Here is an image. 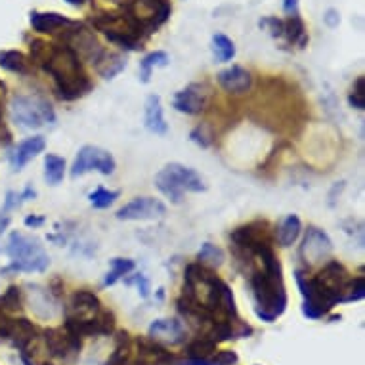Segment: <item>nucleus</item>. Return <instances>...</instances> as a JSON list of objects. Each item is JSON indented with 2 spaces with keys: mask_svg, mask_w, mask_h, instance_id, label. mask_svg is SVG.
<instances>
[{
  "mask_svg": "<svg viewBox=\"0 0 365 365\" xmlns=\"http://www.w3.org/2000/svg\"><path fill=\"white\" fill-rule=\"evenodd\" d=\"M348 270L337 260H327L318 276L308 277L304 270H296L295 279L302 295V314L308 320H321L339 302H356L365 296V279H350Z\"/></svg>",
  "mask_w": 365,
  "mask_h": 365,
  "instance_id": "nucleus-1",
  "label": "nucleus"
},
{
  "mask_svg": "<svg viewBox=\"0 0 365 365\" xmlns=\"http://www.w3.org/2000/svg\"><path fill=\"white\" fill-rule=\"evenodd\" d=\"M237 258L249 266V289L258 320L274 323L287 310V291L283 283L282 264L272 249V241H264L255 249L239 253Z\"/></svg>",
  "mask_w": 365,
  "mask_h": 365,
  "instance_id": "nucleus-2",
  "label": "nucleus"
},
{
  "mask_svg": "<svg viewBox=\"0 0 365 365\" xmlns=\"http://www.w3.org/2000/svg\"><path fill=\"white\" fill-rule=\"evenodd\" d=\"M31 59L35 64L42 65V69L54 79L62 100L73 102L92 90V83L81 64V58L67 42L48 45L37 40L31 45Z\"/></svg>",
  "mask_w": 365,
  "mask_h": 365,
  "instance_id": "nucleus-3",
  "label": "nucleus"
},
{
  "mask_svg": "<svg viewBox=\"0 0 365 365\" xmlns=\"http://www.w3.org/2000/svg\"><path fill=\"white\" fill-rule=\"evenodd\" d=\"M64 327L81 339L108 337L115 331V315L103 310L102 302L90 291H77L65 308Z\"/></svg>",
  "mask_w": 365,
  "mask_h": 365,
  "instance_id": "nucleus-4",
  "label": "nucleus"
},
{
  "mask_svg": "<svg viewBox=\"0 0 365 365\" xmlns=\"http://www.w3.org/2000/svg\"><path fill=\"white\" fill-rule=\"evenodd\" d=\"M103 365H178V358L157 340L146 337L130 339L127 331H119L115 350Z\"/></svg>",
  "mask_w": 365,
  "mask_h": 365,
  "instance_id": "nucleus-5",
  "label": "nucleus"
},
{
  "mask_svg": "<svg viewBox=\"0 0 365 365\" xmlns=\"http://www.w3.org/2000/svg\"><path fill=\"white\" fill-rule=\"evenodd\" d=\"M155 186L176 205L182 203L186 192L201 193L207 190L205 180L201 178V174L180 163H170L165 168H161L155 176Z\"/></svg>",
  "mask_w": 365,
  "mask_h": 365,
  "instance_id": "nucleus-6",
  "label": "nucleus"
},
{
  "mask_svg": "<svg viewBox=\"0 0 365 365\" xmlns=\"http://www.w3.org/2000/svg\"><path fill=\"white\" fill-rule=\"evenodd\" d=\"M8 257L12 258V272H45L50 266V257L37 237H27L13 231L8 243Z\"/></svg>",
  "mask_w": 365,
  "mask_h": 365,
  "instance_id": "nucleus-7",
  "label": "nucleus"
},
{
  "mask_svg": "<svg viewBox=\"0 0 365 365\" xmlns=\"http://www.w3.org/2000/svg\"><path fill=\"white\" fill-rule=\"evenodd\" d=\"M124 10V16L140 33L157 31L170 16L167 0H130Z\"/></svg>",
  "mask_w": 365,
  "mask_h": 365,
  "instance_id": "nucleus-8",
  "label": "nucleus"
},
{
  "mask_svg": "<svg viewBox=\"0 0 365 365\" xmlns=\"http://www.w3.org/2000/svg\"><path fill=\"white\" fill-rule=\"evenodd\" d=\"M13 121L27 129H40L56 121V113L46 100L37 96H16L12 102Z\"/></svg>",
  "mask_w": 365,
  "mask_h": 365,
  "instance_id": "nucleus-9",
  "label": "nucleus"
},
{
  "mask_svg": "<svg viewBox=\"0 0 365 365\" xmlns=\"http://www.w3.org/2000/svg\"><path fill=\"white\" fill-rule=\"evenodd\" d=\"M98 31H102L111 42H115L127 50H138L141 48V33L136 29L127 16H113L103 13L92 20Z\"/></svg>",
  "mask_w": 365,
  "mask_h": 365,
  "instance_id": "nucleus-10",
  "label": "nucleus"
},
{
  "mask_svg": "<svg viewBox=\"0 0 365 365\" xmlns=\"http://www.w3.org/2000/svg\"><path fill=\"white\" fill-rule=\"evenodd\" d=\"M90 170H98V173L113 174L115 170V159L113 155L105 151L102 148H96V146H84L79 151L77 159L71 167V176L77 178V176H83V174L90 173Z\"/></svg>",
  "mask_w": 365,
  "mask_h": 365,
  "instance_id": "nucleus-11",
  "label": "nucleus"
},
{
  "mask_svg": "<svg viewBox=\"0 0 365 365\" xmlns=\"http://www.w3.org/2000/svg\"><path fill=\"white\" fill-rule=\"evenodd\" d=\"M45 342L50 356L64 361H73L81 354L83 339L67 331L65 327H52L45 331Z\"/></svg>",
  "mask_w": 365,
  "mask_h": 365,
  "instance_id": "nucleus-12",
  "label": "nucleus"
},
{
  "mask_svg": "<svg viewBox=\"0 0 365 365\" xmlns=\"http://www.w3.org/2000/svg\"><path fill=\"white\" fill-rule=\"evenodd\" d=\"M333 253V243L327 236L325 231H321L320 228H308L304 243L301 247V258L308 266H314L318 262H327L331 258Z\"/></svg>",
  "mask_w": 365,
  "mask_h": 365,
  "instance_id": "nucleus-13",
  "label": "nucleus"
},
{
  "mask_svg": "<svg viewBox=\"0 0 365 365\" xmlns=\"http://www.w3.org/2000/svg\"><path fill=\"white\" fill-rule=\"evenodd\" d=\"M209 100H211V92H207L205 84L193 83L174 94L173 105L176 111H180V113L199 115V113H203L207 109Z\"/></svg>",
  "mask_w": 365,
  "mask_h": 365,
  "instance_id": "nucleus-14",
  "label": "nucleus"
},
{
  "mask_svg": "<svg viewBox=\"0 0 365 365\" xmlns=\"http://www.w3.org/2000/svg\"><path fill=\"white\" fill-rule=\"evenodd\" d=\"M167 214V207L159 199L153 197H136L129 205L117 211L119 220H153Z\"/></svg>",
  "mask_w": 365,
  "mask_h": 365,
  "instance_id": "nucleus-15",
  "label": "nucleus"
},
{
  "mask_svg": "<svg viewBox=\"0 0 365 365\" xmlns=\"http://www.w3.org/2000/svg\"><path fill=\"white\" fill-rule=\"evenodd\" d=\"M262 23L274 25L272 29H270L274 37H285V39L291 42V45L301 46V48L306 46L308 35H306V29H304V23H302V20L299 18V13H295V16H289V20H285V21L270 18V20H264Z\"/></svg>",
  "mask_w": 365,
  "mask_h": 365,
  "instance_id": "nucleus-16",
  "label": "nucleus"
},
{
  "mask_svg": "<svg viewBox=\"0 0 365 365\" xmlns=\"http://www.w3.org/2000/svg\"><path fill=\"white\" fill-rule=\"evenodd\" d=\"M149 339L161 344H182L186 340V327L178 320H157L149 325Z\"/></svg>",
  "mask_w": 365,
  "mask_h": 365,
  "instance_id": "nucleus-17",
  "label": "nucleus"
},
{
  "mask_svg": "<svg viewBox=\"0 0 365 365\" xmlns=\"http://www.w3.org/2000/svg\"><path fill=\"white\" fill-rule=\"evenodd\" d=\"M216 79L220 86L230 94H245V92H249L250 84H253L249 71L239 65H231L228 69L220 71Z\"/></svg>",
  "mask_w": 365,
  "mask_h": 365,
  "instance_id": "nucleus-18",
  "label": "nucleus"
},
{
  "mask_svg": "<svg viewBox=\"0 0 365 365\" xmlns=\"http://www.w3.org/2000/svg\"><path fill=\"white\" fill-rule=\"evenodd\" d=\"M45 148H46V140L42 138V136H33V138H27L25 141H21L12 155L13 168H16V170H21L29 161L35 159L39 153H42Z\"/></svg>",
  "mask_w": 365,
  "mask_h": 365,
  "instance_id": "nucleus-19",
  "label": "nucleus"
},
{
  "mask_svg": "<svg viewBox=\"0 0 365 365\" xmlns=\"http://www.w3.org/2000/svg\"><path fill=\"white\" fill-rule=\"evenodd\" d=\"M31 25L35 31L39 33H56L59 29H65V27L77 25V21L67 20L65 16L56 12H33L31 13Z\"/></svg>",
  "mask_w": 365,
  "mask_h": 365,
  "instance_id": "nucleus-20",
  "label": "nucleus"
},
{
  "mask_svg": "<svg viewBox=\"0 0 365 365\" xmlns=\"http://www.w3.org/2000/svg\"><path fill=\"white\" fill-rule=\"evenodd\" d=\"M146 129L153 134L165 136L168 132V124L163 115V108H161V98L151 94L146 100Z\"/></svg>",
  "mask_w": 365,
  "mask_h": 365,
  "instance_id": "nucleus-21",
  "label": "nucleus"
},
{
  "mask_svg": "<svg viewBox=\"0 0 365 365\" xmlns=\"http://www.w3.org/2000/svg\"><path fill=\"white\" fill-rule=\"evenodd\" d=\"M301 231H302L301 218L296 216V214H289V216L282 222V226H279V231H277V241H279L282 247H291V245L295 243L296 239H299Z\"/></svg>",
  "mask_w": 365,
  "mask_h": 365,
  "instance_id": "nucleus-22",
  "label": "nucleus"
},
{
  "mask_svg": "<svg viewBox=\"0 0 365 365\" xmlns=\"http://www.w3.org/2000/svg\"><path fill=\"white\" fill-rule=\"evenodd\" d=\"M65 176V159L58 155L48 153L45 157V178L50 186H58Z\"/></svg>",
  "mask_w": 365,
  "mask_h": 365,
  "instance_id": "nucleus-23",
  "label": "nucleus"
},
{
  "mask_svg": "<svg viewBox=\"0 0 365 365\" xmlns=\"http://www.w3.org/2000/svg\"><path fill=\"white\" fill-rule=\"evenodd\" d=\"M0 65L4 69L12 71V73H20V75H27L29 73V62L27 58L18 50H6L0 52Z\"/></svg>",
  "mask_w": 365,
  "mask_h": 365,
  "instance_id": "nucleus-24",
  "label": "nucleus"
},
{
  "mask_svg": "<svg viewBox=\"0 0 365 365\" xmlns=\"http://www.w3.org/2000/svg\"><path fill=\"white\" fill-rule=\"evenodd\" d=\"M212 54H214V59H216L218 64H226V62H230L236 56V46L226 35L216 33L212 37Z\"/></svg>",
  "mask_w": 365,
  "mask_h": 365,
  "instance_id": "nucleus-25",
  "label": "nucleus"
},
{
  "mask_svg": "<svg viewBox=\"0 0 365 365\" xmlns=\"http://www.w3.org/2000/svg\"><path fill=\"white\" fill-rule=\"evenodd\" d=\"M124 65L127 62L121 54H103V58L96 64V69L103 79H113L117 73L124 69Z\"/></svg>",
  "mask_w": 365,
  "mask_h": 365,
  "instance_id": "nucleus-26",
  "label": "nucleus"
},
{
  "mask_svg": "<svg viewBox=\"0 0 365 365\" xmlns=\"http://www.w3.org/2000/svg\"><path fill=\"white\" fill-rule=\"evenodd\" d=\"M170 58H168L167 52L163 50H157V52H151L148 54L146 58L141 59V83H149V77H151V71L153 67H167Z\"/></svg>",
  "mask_w": 365,
  "mask_h": 365,
  "instance_id": "nucleus-27",
  "label": "nucleus"
},
{
  "mask_svg": "<svg viewBox=\"0 0 365 365\" xmlns=\"http://www.w3.org/2000/svg\"><path fill=\"white\" fill-rule=\"evenodd\" d=\"M197 260L201 264H205L209 268H220L226 260L224 250L212 243H203V247L199 249Z\"/></svg>",
  "mask_w": 365,
  "mask_h": 365,
  "instance_id": "nucleus-28",
  "label": "nucleus"
},
{
  "mask_svg": "<svg viewBox=\"0 0 365 365\" xmlns=\"http://www.w3.org/2000/svg\"><path fill=\"white\" fill-rule=\"evenodd\" d=\"M111 270L108 272V276L103 279V287H109V285H115L122 276H127L129 272L134 270V262L129 260V258H113L111 262H109Z\"/></svg>",
  "mask_w": 365,
  "mask_h": 365,
  "instance_id": "nucleus-29",
  "label": "nucleus"
},
{
  "mask_svg": "<svg viewBox=\"0 0 365 365\" xmlns=\"http://www.w3.org/2000/svg\"><path fill=\"white\" fill-rule=\"evenodd\" d=\"M119 195H121L119 192H109L105 187H98L96 192L90 193L88 199L94 209H108V207H111L115 203V199L119 197Z\"/></svg>",
  "mask_w": 365,
  "mask_h": 365,
  "instance_id": "nucleus-30",
  "label": "nucleus"
},
{
  "mask_svg": "<svg viewBox=\"0 0 365 365\" xmlns=\"http://www.w3.org/2000/svg\"><path fill=\"white\" fill-rule=\"evenodd\" d=\"M0 308H4V310H20L21 308V291L20 287H12L8 289L4 295L0 296Z\"/></svg>",
  "mask_w": 365,
  "mask_h": 365,
  "instance_id": "nucleus-31",
  "label": "nucleus"
},
{
  "mask_svg": "<svg viewBox=\"0 0 365 365\" xmlns=\"http://www.w3.org/2000/svg\"><path fill=\"white\" fill-rule=\"evenodd\" d=\"M348 102H350L352 108L359 109V111L365 109V81H364V77L356 79L352 92H350V96H348Z\"/></svg>",
  "mask_w": 365,
  "mask_h": 365,
  "instance_id": "nucleus-32",
  "label": "nucleus"
},
{
  "mask_svg": "<svg viewBox=\"0 0 365 365\" xmlns=\"http://www.w3.org/2000/svg\"><path fill=\"white\" fill-rule=\"evenodd\" d=\"M129 285H132V283H136L138 285V289L141 291V296L146 299V296L149 295V282H148V277L146 276H141V274H138V276L134 277V279H129Z\"/></svg>",
  "mask_w": 365,
  "mask_h": 365,
  "instance_id": "nucleus-33",
  "label": "nucleus"
},
{
  "mask_svg": "<svg viewBox=\"0 0 365 365\" xmlns=\"http://www.w3.org/2000/svg\"><path fill=\"white\" fill-rule=\"evenodd\" d=\"M283 12L289 13V16L299 13V0H285L283 2Z\"/></svg>",
  "mask_w": 365,
  "mask_h": 365,
  "instance_id": "nucleus-34",
  "label": "nucleus"
},
{
  "mask_svg": "<svg viewBox=\"0 0 365 365\" xmlns=\"http://www.w3.org/2000/svg\"><path fill=\"white\" fill-rule=\"evenodd\" d=\"M10 318H6V314L2 312V308H0V337H6L8 335V329H10Z\"/></svg>",
  "mask_w": 365,
  "mask_h": 365,
  "instance_id": "nucleus-35",
  "label": "nucleus"
},
{
  "mask_svg": "<svg viewBox=\"0 0 365 365\" xmlns=\"http://www.w3.org/2000/svg\"><path fill=\"white\" fill-rule=\"evenodd\" d=\"M325 21H327V25L329 27H337L339 25V16H337V12L335 10H329L325 16Z\"/></svg>",
  "mask_w": 365,
  "mask_h": 365,
  "instance_id": "nucleus-36",
  "label": "nucleus"
},
{
  "mask_svg": "<svg viewBox=\"0 0 365 365\" xmlns=\"http://www.w3.org/2000/svg\"><path fill=\"white\" fill-rule=\"evenodd\" d=\"M42 222H45V218H33V216L25 218V224L27 226H40V224H42Z\"/></svg>",
  "mask_w": 365,
  "mask_h": 365,
  "instance_id": "nucleus-37",
  "label": "nucleus"
},
{
  "mask_svg": "<svg viewBox=\"0 0 365 365\" xmlns=\"http://www.w3.org/2000/svg\"><path fill=\"white\" fill-rule=\"evenodd\" d=\"M67 4H73V6H83V4H86V2H90V0H65Z\"/></svg>",
  "mask_w": 365,
  "mask_h": 365,
  "instance_id": "nucleus-38",
  "label": "nucleus"
},
{
  "mask_svg": "<svg viewBox=\"0 0 365 365\" xmlns=\"http://www.w3.org/2000/svg\"><path fill=\"white\" fill-rule=\"evenodd\" d=\"M8 222H10V220H8L6 216H0V233L4 231V228H6V226H8Z\"/></svg>",
  "mask_w": 365,
  "mask_h": 365,
  "instance_id": "nucleus-39",
  "label": "nucleus"
},
{
  "mask_svg": "<svg viewBox=\"0 0 365 365\" xmlns=\"http://www.w3.org/2000/svg\"><path fill=\"white\" fill-rule=\"evenodd\" d=\"M40 365H54V364H48V361H45V364H40Z\"/></svg>",
  "mask_w": 365,
  "mask_h": 365,
  "instance_id": "nucleus-40",
  "label": "nucleus"
},
{
  "mask_svg": "<svg viewBox=\"0 0 365 365\" xmlns=\"http://www.w3.org/2000/svg\"><path fill=\"white\" fill-rule=\"evenodd\" d=\"M0 88H4V86H2V83H0Z\"/></svg>",
  "mask_w": 365,
  "mask_h": 365,
  "instance_id": "nucleus-41",
  "label": "nucleus"
}]
</instances>
